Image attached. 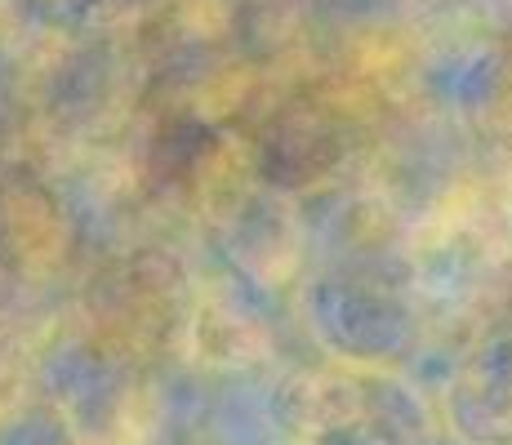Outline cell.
<instances>
[{
  "label": "cell",
  "mask_w": 512,
  "mask_h": 445,
  "mask_svg": "<svg viewBox=\"0 0 512 445\" xmlns=\"http://www.w3.org/2000/svg\"><path fill=\"white\" fill-rule=\"evenodd\" d=\"M294 308L312 348L348 370H406L423 334L410 285L370 267H321L299 285Z\"/></svg>",
  "instance_id": "1"
},
{
  "label": "cell",
  "mask_w": 512,
  "mask_h": 445,
  "mask_svg": "<svg viewBox=\"0 0 512 445\" xmlns=\"http://www.w3.org/2000/svg\"><path fill=\"white\" fill-rule=\"evenodd\" d=\"M437 401L406 370L326 365L303 383L299 445H437Z\"/></svg>",
  "instance_id": "2"
},
{
  "label": "cell",
  "mask_w": 512,
  "mask_h": 445,
  "mask_svg": "<svg viewBox=\"0 0 512 445\" xmlns=\"http://www.w3.org/2000/svg\"><path fill=\"white\" fill-rule=\"evenodd\" d=\"M423 107L455 125H490L512 107V45L495 32H450L415 63Z\"/></svg>",
  "instance_id": "3"
},
{
  "label": "cell",
  "mask_w": 512,
  "mask_h": 445,
  "mask_svg": "<svg viewBox=\"0 0 512 445\" xmlns=\"http://www.w3.org/2000/svg\"><path fill=\"white\" fill-rule=\"evenodd\" d=\"M432 401L455 445H512V325L481 334Z\"/></svg>",
  "instance_id": "4"
},
{
  "label": "cell",
  "mask_w": 512,
  "mask_h": 445,
  "mask_svg": "<svg viewBox=\"0 0 512 445\" xmlns=\"http://www.w3.org/2000/svg\"><path fill=\"white\" fill-rule=\"evenodd\" d=\"M308 374L236 370L214 397L196 445H299Z\"/></svg>",
  "instance_id": "5"
},
{
  "label": "cell",
  "mask_w": 512,
  "mask_h": 445,
  "mask_svg": "<svg viewBox=\"0 0 512 445\" xmlns=\"http://www.w3.org/2000/svg\"><path fill=\"white\" fill-rule=\"evenodd\" d=\"M504 227H508V245H512V183H508V196H504Z\"/></svg>",
  "instance_id": "6"
}]
</instances>
